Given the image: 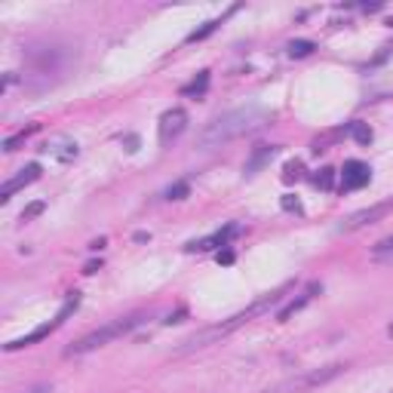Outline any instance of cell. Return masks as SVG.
Instances as JSON below:
<instances>
[{
    "mask_svg": "<svg viewBox=\"0 0 393 393\" xmlns=\"http://www.w3.org/2000/svg\"><path fill=\"white\" fill-rule=\"evenodd\" d=\"M390 209H393V203H378V206H369V209H363V212H354V215L341 224V231H356V227L375 224L378 218H384Z\"/></svg>",
    "mask_w": 393,
    "mask_h": 393,
    "instance_id": "ba28073f",
    "label": "cell"
},
{
    "mask_svg": "<svg viewBox=\"0 0 393 393\" xmlns=\"http://www.w3.org/2000/svg\"><path fill=\"white\" fill-rule=\"evenodd\" d=\"M206 89H209V71H200L188 86H182V95L184 99H197V95H203Z\"/></svg>",
    "mask_w": 393,
    "mask_h": 393,
    "instance_id": "7c38bea8",
    "label": "cell"
},
{
    "mask_svg": "<svg viewBox=\"0 0 393 393\" xmlns=\"http://www.w3.org/2000/svg\"><path fill=\"white\" fill-rule=\"evenodd\" d=\"M271 120V111L261 105H246V108H233L222 117H215L212 123H206V129L200 133V148L209 151V148H222V144L240 139V135L252 133V129L265 126Z\"/></svg>",
    "mask_w": 393,
    "mask_h": 393,
    "instance_id": "6da1fadb",
    "label": "cell"
},
{
    "mask_svg": "<svg viewBox=\"0 0 393 393\" xmlns=\"http://www.w3.org/2000/svg\"><path fill=\"white\" fill-rule=\"evenodd\" d=\"M347 133L354 135V139L360 142V144H369V142H372V129L365 126V123H350V129H347Z\"/></svg>",
    "mask_w": 393,
    "mask_h": 393,
    "instance_id": "2e32d148",
    "label": "cell"
},
{
    "mask_svg": "<svg viewBox=\"0 0 393 393\" xmlns=\"http://www.w3.org/2000/svg\"><path fill=\"white\" fill-rule=\"evenodd\" d=\"M301 172H305V166H301V163H286V172H282V178H286V182H298Z\"/></svg>",
    "mask_w": 393,
    "mask_h": 393,
    "instance_id": "ffe728a7",
    "label": "cell"
},
{
    "mask_svg": "<svg viewBox=\"0 0 393 393\" xmlns=\"http://www.w3.org/2000/svg\"><path fill=\"white\" fill-rule=\"evenodd\" d=\"M44 209H46L44 203H31L28 209L22 212V222H31V218H37V215H40V212H44Z\"/></svg>",
    "mask_w": 393,
    "mask_h": 393,
    "instance_id": "44dd1931",
    "label": "cell"
},
{
    "mask_svg": "<svg viewBox=\"0 0 393 393\" xmlns=\"http://www.w3.org/2000/svg\"><path fill=\"white\" fill-rule=\"evenodd\" d=\"M188 194H191L188 182H178V184H172V188H166V200H184Z\"/></svg>",
    "mask_w": 393,
    "mask_h": 393,
    "instance_id": "d6986e66",
    "label": "cell"
},
{
    "mask_svg": "<svg viewBox=\"0 0 393 393\" xmlns=\"http://www.w3.org/2000/svg\"><path fill=\"white\" fill-rule=\"evenodd\" d=\"M277 151L280 148H274V144H258V148L252 151V157L246 160V175H255V172L265 166V163H271L274 157H277Z\"/></svg>",
    "mask_w": 393,
    "mask_h": 393,
    "instance_id": "8fae6325",
    "label": "cell"
},
{
    "mask_svg": "<svg viewBox=\"0 0 393 393\" xmlns=\"http://www.w3.org/2000/svg\"><path fill=\"white\" fill-rule=\"evenodd\" d=\"M99 267H102V261H89V265L84 267V274H95V271H99Z\"/></svg>",
    "mask_w": 393,
    "mask_h": 393,
    "instance_id": "d4e9b609",
    "label": "cell"
},
{
    "mask_svg": "<svg viewBox=\"0 0 393 393\" xmlns=\"http://www.w3.org/2000/svg\"><path fill=\"white\" fill-rule=\"evenodd\" d=\"M126 144H129L126 151H139V139H135V135H129V139H126Z\"/></svg>",
    "mask_w": 393,
    "mask_h": 393,
    "instance_id": "484cf974",
    "label": "cell"
},
{
    "mask_svg": "<svg viewBox=\"0 0 393 393\" xmlns=\"http://www.w3.org/2000/svg\"><path fill=\"white\" fill-rule=\"evenodd\" d=\"M282 209H286V212H301V203L292 194H286V197H282Z\"/></svg>",
    "mask_w": 393,
    "mask_h": 393,
    "instance_id": "7402d4cb",
    "label": "cell"
},
{
    "mask_svg": "<svg viewBox=\"0 0 393 393\" xmlns=\"http://www.w3.org/2000/svg\"><path fill=\"white\" fill-rule=\"evenodd\" d=\"M22 393H52V387H50V384H34V387L22 390Z\"/></svg>",
    "mask_w": 393,
    "mask_h": 393,
    "instance_id": "cb8c5ba5",
    "label": "cell"
},
{
    "mask_svg": "<svg viewBox=\"0 0 393 393\" xmlns=\"http://www.w3.org/2000/svg\"><path fill=\"white\" fill-rule=\"evenodd\" d=\"M40 172H44V169H40V163H28V166L19 172L16 178H10V182L0 188V203H6V200L16 194V191H22V188H28V184H34L40 178Z\"/></svg>",
    "mask_w": 393,
    "mask_h": 393,
    "instance_id": "52a82bcc",
    "label": "cell"
},
{
    "mask_svg": "<svg viewBox=\"0 0 393 393\" xmlns=\"http://www.w3.org/2000/svg\"><path fill=\"white\" fill-rule=\"evenodd\" d=\"M142 323H144V316H142V314H133V316H120V320H111V323H105L102 329H95V332L84 335L80 341H74L71 347L65 350V356H84V354H93L95 347H102V344L114 341V338H123L126 332H133L135 326H142Z\"/></svg>",
    "mask_w": 393,
    "mask_h": 393,
    "instance_id": "3957f363",
    "label": "cell"
},
{
    "mask_svg": "<svg viewBox=\"0 0 393 393\" xmlns=\"http://www.w3.org/2000/svg\"><path fill=\"white\" fill-rule=\"evenodd\" d=\"M31 133H37V123H34V126H28V129H22V133H19V135H12V139H6V142H3V151H16L19 144H22L25 139H28Z\"/></svg>",
    "mask_w": 393,
    "mask_h": 393,
    "instance_id": "ac0fdd59",
    "label": "cell"
},
{
    "mask_svg": "<svg viewBox=\"0 0 393 393\" xmlns=\"http://www.w3.org/2000/svg\"><path fill=\"white\" fill-rule=\"evenodd\" d=\"M218 25H222V22H218V19H212V22H206L203 28H197L194 34H188V44H197V40H206V37H209L212 31L218 28Z\"/></svg>",
    "mask_w": 393,
    "mask_h": 393,
    "instance_id": "e0dca14e",
    "label": "cell"
},
{
    "mask_svg": "<svg viewBox=\"0 0 393 393\" xmlns=\"http://www.w3.org/2000/svg\"><path fill=\"white\" fill-rule=\"evenodd\" d=\"M316 292H320V282H310V286H307V289H305V292H301V295H298V298H292V301H289V305H286V307H282V310H280V314H277V320H280V323H286V320H292V316H295V314H298V310H301V307H307V305H310V301H314V295H316Z\"/></svg>",
    "mask_w": 393,
    "mask_h": 393,
    "instance_id": "30bf717a",
    "label": "cell"
},
{
    "mask_svg": "<svg viewBox=\"0 0 393 393\" xmlns=\"http://www.w3.org/2000/svg\"><path fill=\"white\" fill-rule=\"evenodd\" d=\"M369 182H372V169L360 160H347L341 169V184H338V188H341V194H347V191L365 188Z\"/></svg>",
    "mask_w": 393,
    "mask_h": 393,
    "instance_id": "5b68a950",
    "label": "cell"
},
{
    "mask_svg": "<svg viewBox=\"0 0 393 393\" xmlns=\"http://www.w3.org/2000/svg\"><path fill=\"white\" fill-rule=\"evenodd\" d=\"M215 258H218V265H231V261H233V252H231V249H222V252L215 255Z\"/></svg>",
    "mask_w": 393,
    "mask_h": 393,
    "instance_id": "603a6c76",
    "label": "cell"
},
{
    "mask_svg": "<svg viewBox=\"0 0 393 393\" xmlns=\"http://www.w3.org/2000/svg\"><path fill=\"white\" fill-rule=\"evenodd\" d=\"M240 233V224H227V227H222V231H215V233H209L206 240H194V243H188V249L194 252V249H200V252H206V249H218V246H227L233 237Z\"/></svg>",
    "mask_w": 393,
    "mask_h": 393,
    "instance_id": "9c48e42d",
    "label": "cell"
},
{
    "mask_svg": "<svg viewBox=\"0 0 393 393\" xmlns=\"http://www.w3.org/2000/svg\"><path fill=\"white\" fill-rule=\"evenodd\" d=\"M314 184L320 191H332L335 188V169H320V175H314Z\"/></svg>",
    "mask_w": 393,
    "mask_h": 393,
    "instance_id": "9a60e30c",
    "label": "cell"
},
{
    "mask_svg": "<svg viewBox=\"0 0 393 393\" xmlns=\"http://www.w3.org/2000/svg\"><path fill=\"white\" fill-rule=\"evenodd\" d=\"M372 258H375V261H393V237L381 240V243H375V249H372Z\"/></svg>",
    "mask_w": 393,
    "mask_h": 393,
    "instance_id": "4fadbf2b",
    "label": "cell"
},
{
    "mask_svg": "<svg viewBox=\"0 0 393 393\" xmlns=\"http://www.w3.org/2000/svg\"><path fill=\"white\" fill-rule=\"evenodd\" d=\"M184 129H188V114H184L182 108H172V111H166L160 117V142L163 144L175 142Z\"/></svg>",
    "mask_w": 393,
    "mask_h": 393,
    "instance_id": "8992f818",
    "label": "cell"
},
{
    "mask_svg": "<svg viewBox=\"0 0 393 393\" xmlns=\"http://www.w3.org/2000/svg\"><path fill=\"white\" fill-rule=\"evenodd\" d=\"M314 50H316V46L310 44V40H292V44H289V56H292V59H305Z\"/></svg>",
    "mask_w": 393,
    "mask_h": 393,
    "instance_id": "5bb4252c",
    "label": "cell"
},
{
    "mask_svg": "<svg viewBox=\"0 0 393 393\" xmlns=\"http://www.w3.org/2000/svg\"><path fill=\"white\" fill-rule=\"evenodd\" d=\"M286 289H289V286H282V289H277V292H271V295H265V298H258L252 307H246V310H240V314H233L231 320L215 323V326H209V329H203V332L191 335L188 341H184L182 347L175 350V354H178V356H182V354H194V350H203V347H209V344L222 341V338H227L231 332H237L240 326H246V323H252L255 316H261V314H267V310H271V307H277L280 301L286 298Z\"/></svg>",
    "mask_w": 393,
    "mask_h": 393,
    "instance_id": "7a4b0ae2",
    "label": "cell"
},
{
    "mask_svg": "<svg viewBox=\"0 0 393 393\" xmlns=\"http://www.w3.org/2000/svg\"><path fill=\"white\" fill-rule=\"evenodd\" d=\"M77 307H80V292H71V295H68V301H65V305H61V310L56 314V320L44 323V326H37V329H34V332L22 335V338H12V341H6V344H3V350H22V347H31V344L44 341V338L56 332V329H59L61 323H65L68 316H71Z\"/></svg>",
    "mask_w": 393,
    "mask_h": 393,
    "instance_id": "277c9868",
    "label": "cell"
},
{
    "mask_svg": "<svg viewBox=\"0 0 393 393\" xmlns=\"http://www.w3.org/2000/svg\"><path fill=\"white\" fill-rule=\"evenodd\" d=\"M387 52H393V44H390V46H387ZM387 52H384V56H387Z\"/></svg>",
    "mask_w": 393,
    "mask_h": 393,
    "instance_id": "4316f807",
    "label": "cell"
}]
</instances>
